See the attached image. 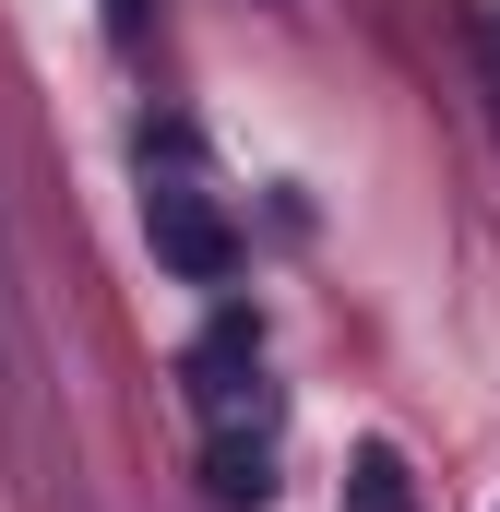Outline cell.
I'll return each instance as SVG.
<instances>
[{
  "label": "cell",
  "instance_id": "6da1fadb",
  "mask_svg": "<svg viewBox=\"0 0 500 512\" xmlns=\"http://www.w3.org/2000/svg\"><path fill=\"white\" fill-rule=\"evenodd\" d=\"M143 239H155V262H167L179 286H227V274H239V227H227L191 179H155V191H143Z\"/></svg>",
  "mask_w": 500,
  "mask_h": 512
},
{
  "label": "cell",
  "instance_id": "7a4b0ae2",
  "mask_svg": "<svg viewBox=\"0 0 500 512\" xmlns=\"http://www.w3.org/2000/svg\"><path fill=\"white\" fill-rule=\"evenodd\" d=\"M179 370H191V405H203L215 429H262L274 393H262V322H250V310H215V334H203Z\"/></svg>",
  "mask_w": 500,
  "mask_h": 512
},
{
  "label": "cell",
  "instance_id": "3957f363",
  "mask_svg": "<svg viewBox=\"0 0 500 512\" xmlns=\"http://www.w3.org/2000/svg\"><path fill=\"white\" fill-rule=\"evenodd\" d=\"M203 477H215V501H227V512H262V501H274V453L239 441V429H215V465H203Z\"/></svg>",
  "mask_w": 500,
  "mask_h": 512
},
{
  "label": "cell",
  "instance_id": "277c9868",
  "mask_svg": "<svg viewBox=\"0 0 500 512\" xmlns=\"http://www.w3.org/2000/svg\"><path fill=\"white\" fill-rule=\"evenodd\" d=\"M346 512H429L417 501V477H405V453H358V465H346Z\"/></svg>",
  "mask_w": 500,
  "mask_h": 512
},
{
  "label": "cell",
  "instance_id": "5b68a950",
  "mask_svg": "<svg viewBox=\"0 0 500 512\" xmlns=\"http://www.w3.org/2000/svg\"><path fill=\"white\" fill-rule=\"evenodd\" d=\"M143 24H155V0H108V36H120V48L143 36Z\"/></svg>",
  "mask_w": 500,
  "mask_h": 512
},
{
  "label": "cell",
  "instance_id": "8992f818",
  "mask_svg": "<svg viewBox=\"0 0 500 512\" xmlns=\"http://www.w3.org/2000/svg\"><path fill=\"white\" fill-rule=\"evenodd\" d=\"M477 60H489V96H500V0L477 12Z\"/></svg>",
  "mask_w": 500,
  "mask_h": 512
}]
</instances>
